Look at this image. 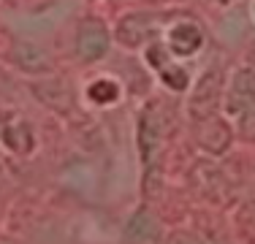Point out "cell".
Segmentation results:
<instances>
[{
    "label": "cell",
    "mask_w": 255,
    "mask_h": 244,
    "mask_svg": "<svg viewBox=\"0 0 255 244\" xmlns=\"http://www.w3.org/2000/svg\"><path fill=\"white\" fill-rule=\"evenodd\" d=\"M109 46H112V33H109L106 22H101L98 16L82 19L76 30V57L84 63H98L109 52Z\"/></svg>",
    "instance_id": "1"
},
{
    "label": "cell",
    "mask_w": 255,
    "mask_h": 244,
    "mask_svg": "<svg viewBox=\"0 0 255 244\" xmlns=\"http://www.w3.org/2000/svg\"><path fill=\"white\" fill-rule=\"evenodd\" d=\"M220 93H223V68L220 65H209V68L196 79V84H193L190 117L204 120V117H209V114H215Z\"/></svg>",
    "instance_id": "2"
},
{
    "label": "cell",
    "mask_w": 255,
    "mask_h": 244,
    "mask_svg": "<svg viewBox=\"0 0 255 244\" xmlns=\"http://www.w3.org/2000/svg\"><path fill=\"white\" fill-rule=\"evenodd\" d=\"M163 27V16L160 14H147V11H136L120 19L117 24V41L123 46H141V44H152L160 35Z\"/></svg>",
    "instance_id": "3"
},
{
    "label": "cell",
    "mask_w": 255,
    "mask_h": 244,
    "mask_svg": "<svg viewBox=\"0 0 255 244\" xmlns=\"http://www.w3.org/2000/svg\"><path fill=\"white\" fill-rule=\"evenodd\" d=\"M166 46L174 57H193L204 46V30L193 19H177L166 30Z\"/></svg>",
    "instance_id": "4"
},
{
    "label": "cell",
    "mask_w": 255,
    "mask_h": 244,
    "mask_svg": "<svg viewBox=\"0 0 255 244\" xmlns=\"http://www.w3.org/2000/svg\"><path fill=\"white\" fill-rule=\"evenodd\" d=\"M196 136H198V144H201L206 152H212V155H223L231 146V141H234L231 125L223 117H217V114H209V117L198 120Z\"/></svg>",
    "instance_id": "5"
},
{
    "label": "cell",
    "mask_w": 255,
    "mask_h": 244,
    "mask_svg": "<svg viewBox=\"0 0 255 244\" xmlns=\"http://www.w3.org/2000/svg\"><path fill=\"white\" fill-rule=\"evenodd\" d=\"M255 103V71L242 68L234 73L226 93V112L231 117H236L239 112H245L247 106Z\"/></svg>",
    "instance_id": "6"
},
{
    "label": "cell",
    "mask_w": 255,
    "mask_h": 244,
    "mask_svg": "<svg viewBox=\"0 0 255 244\" xmlns=\"http://www.w3.org/2000/svg\"><path fill=\"white\" fill-rule=\"evenodd\" d=\"M8 57H11V63H14L19 71L35 73V76H41V73H52V68H54L49 52L41 49L38 44H27V41L14 44V49H11Z\"/></svg>",
    "instance_id": "7"
},
{
    "label": "cell",
    "mask_w": 255,
    "mask_h": 244,
    "mask_svg": "<svg viewBox=\"0 0 255 244\" xmlns=\"http://www.w3.org/2000/svg\"><path fill=\"white\" fill-rule=\"evenodd\" d=\"M0 141L8 146L11 152L25 155V152H30L35 144L33 127H30L22 117H16V114H0Z\"/></svg>",
    "instance_id": "8"
},
{
    "label": "cell",
    "mask_w": 255,
    "mask_h": 244,
    "mask_svg": "<svg viewBox=\"0 0 255 244\" xmlns=\"http://www.w3.org/2000/svg\"><path fill=\"white\" fill-rule=\"evenodd\" d=\"M160 141H163L160 117H157L152 109H147V112L141 114V122H138V149H141L144 163H152L155 157H157Z\"/></svg>",
    "instance_id": "9"
},
{
    "label": "cell",
    "mask_w": 255,
    "mask_h": 244,
    "mask_svg": "<svg viewBox=\"0 0 255 244\" xmlns=\"http://www.w3.org/2000/svg\"><path fill=\"white\" fill-rule=\"evenodd\" d=\"M157 234H160V225L149 212H136L125 225V239L130 244H155Z\"/></svg>",
    "instance_id": "10"
},
{
    "label": "cell",
    "mask_w": 255,
    "mask_h": 244,
    "mask_svg": "<svg viewBox=\"0 0 255 244\" xmlns=\"http://www.w3.org/2000/svg\"><path fill=\"white\" fill-rule=\"evenodd\" d=\"M120 95H123V87H120L114 79H95L93 84L87 87V98L95 103V106H112V103L120 101Z\"/></svg>",
    "instance_id": "11"
},
{
    "label": "cell",
    "mask_w": 255,
    "mask_h": 244,
    "mask_svg": "<svg viewBox=\"0 0 255 244\" xmlns=\"http://www.w3.org/2000/svg\"><path fill=\"white\" fill-rule=\"evenodd\" d=\"M160 82L166 84L168 90H174V93H182V90L190 87V73L182 68V65L166 63V65L160 68Z\"/></svg>",
    "instance_id": "12"
},
{
    "label": "cell",
    "mask_w": 255,
    "mask_h": 244,
    "mask_svg": "<svg viewBox=\"0 0 255 244\" xmlns=\"http://www.w3.org/2000/svg\"><path fill=\"white\" fill-rule=\"evenodd\" d=\"M236 133L245 141H255V103L236 114Z\"/></svg>",
    "instance_id": "13"
},
{
    "label": "cell",
    "mask_w": 255,
    "mask_h": 244,
    "mask_svg": "<svg viewBox=\"0 0 255 244\" xmlns=\"http://www.w3.org/2000/svg\"><path fill=\"white\" fill-rule=\"evenodd\" d=\"M168 54H171V52H168L166 44H157V41H152V44L147 46V63L152 65V68L160 71L163 65L168 63Z\"/></svg>",
    "instance_id": "14"
},
{
    "label": "cell",
    "mask_w": 255,
    "mask_h": 244,
    "mask_svg": "<svg viewBox=\"0 0 255 244\" xmlns=\"http://www.w3.org/2000/svg\"><path fill=\"white\" fill-rule=\"evenodd\" d=\"M168 244H209V242L198 239V236L187 234V231H177V234L168 236Z\"/></svg>",
    "instance_id": "15"
},
{
    "label": "cell",
    "mask_w": 255,
    "mask_h": 244,
    "mask_svg": "<svg viewBox=\"0 0 255 244\" xmlns=\"http://www.w3.org/2000/svg\"><path fill=\"white\" fill-rule=\"evenodd\" d=\"M209 3H215V5H231L234 0H209Z\"/></svg>",
    "instance_id": "16"
},
{
    "label": "cell",
    "mask_w": 255,
    "mask_h": 244,
    "mask_svg": "<svg viewBox=\"0 0 255 244\" xmlns=\"http://www.w3.org/2000/svg\"><path fill=\"white\" fill-rule=\"evenodd\" d=\"M250 60H253V63H255V46H253V52H250Z\"/></svg>",
    "instance_id": "17"
},
{
    "label": "cell",
    "mask_w": 255,
    "mask_h": 244,
    "mask_svg": "<svg viewBox=\"0 0 255 244\" xmlns=\"http://www.w3.org/2000/svg\"><path fill=\"white\" fill-rule=\"evenodd\" d=\"M149 3H163V0H149Z\"/></svg>",
    "instance_id": "18"
},
{
    "label": "cell",
    "mask_w": 255,
    "mask_h": 244,
    "mask_svg": "<svg viewBox=\"0 0 255 244\" xmlns=\"http://www.w3.org/2000/svg\"><path fill=\"white\" fill-rule=\"evenodd\" d=\"M253 16H255V3H253Z\"/></svg>",
    "instance_id": "19"
}]
</instances>
